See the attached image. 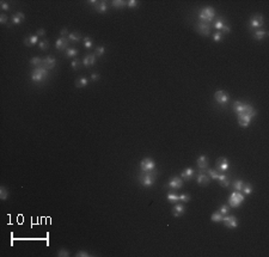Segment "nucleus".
Returning a JSON list of instances; mask_svg holds the SVG:
<instances>
[{
    "label": "nucleus",
    "mask_w": 269,
    "mask_h": 257,
    "mask_svg": "<svg viewBox=\"0 0 269 257\" xmlns=\"http://www.w3.org/2000/svg\"><path fill=\"white\" fill-rule=\"evenodd\" d=\"M158 172L157 170H152V171H141V173L139 175V182L144 185V187H151L154 182H156V177H157Z\"/></svg>",
    "instance_id": "f257e3e1"
},
{
    "label": "nucleus",
    "mask_w": 269,
    "mask_h": 257,
    "mask_svg": "<svg viewBox=\"0 0 269 257\" xmlns=\"http://www.w3.org/2000/svg\"><path fill=\"white\" fill-rule=\"evenodd\" d=\"M215 17V10L211 6H207V7H203L200 12H199V19L201 20V23H211Z\"/></svg>",
    "instance_id": "f03ea898"
},
{
    "label": "nucleus",
    "mask_w": 269,
    "mask_h": 257,
    "mask_svg": "<svg viewBox=\"0 0 269 257\" xmlns=\"http://www.w3.org/2000/svg\"><path fill=\"white\" fill-rule=\"evenodd\" d=\"M49 76V72L47 68H44L43 66H38V67H35L32 73H31V80L34 83H41L43 82L47 77Z\"/></svg>",
    "instance_id": "7ed1b4c3"
},
{
    "label": "nucleus",
    "mask_w": 269,
    "mask_h": 257,
    "mask_svg": "<svg viewBox=\"0 0 269 257\" xmlns=\"http://www.w3.org/2000/svg\"><path fill=\"white\" fill-rule=\"evenodd\" d=\"M233 110L238 115V114H256V110L250 105V104H247V103H242L239 100H236L233 102Z\"/></svg>",
    "instance_id": "20e7f679"
},
{
    "label": "nucleus",
    "mask_w": 269,
    "mask_h": 257,
    "mask_svg": "<svg viewBox=\"0 0 269 257\" xmlns=\"http://www.w3.org/2000/svg\"><path fill=\"white\" fill-rule=\"evenodd\" d=\"M244 200H245L244 194L242 191H237L236 190V191L231 193V195L229 197V206H231L232 208H237V207H239L244 202Z\"/></svg>",
    "instance_id": "39448f33"
},
{
    "label": "nucleus",
    "mask_w": 269,
    "mask_h": 257,
    "mask_svg": "<svg viewBox=\"0 0 269 257\" xmlns=\"http://www.w3.org/2000/svg\"><path fill=\"white\" fill-rule=\"evenodd\" d=\"M214 99H215V102H217L219 105H221V106H226V104L230 102V96H229L225 91H223V90H218V91H215V93H214Z\"/></svg>",
    "instance_id": "423d86ee"
},
{
    "label": "nucleus",
    "mask_w": 269,
    "mask_h": 257,
    "mask_svg": "<svg viewBox=\"0 0 269 257\" xmlns=\"http://www.w3.org/2000/svg\"><path fill=\"white\" fill-rule=\"evenodd\" d=\"M255 116L256 114H238V124L242 128H248Z\"/></svg>",
    "instance_id": "0eeeda50"
},
{
    "label": "nucleus",
    "mask_w": 269,
    "mask_h": 257,
    "mask_svg": "<svg viewBox=\"0 0 269 257\" xmlns=\"http://www.w3.org/2000/svg\"><path fill=\"white\" fill-rule=\"evenodd\" d=\"M140 169L141 171L146 172V171H152L156 169V162L152 160L151 158H145L140 162Z\"/></svg>",
    "instance_id": "6e6552de"
},
{
    "label": "nucleus",
    "mask_w": 269,
    "mask_h": 257,
    "mask_svg": "<svg viewBox=\"0 0 269 257\" xmlns=\"http://www.w3.org/2000/svg\"><path fill=\"white\" fill-rule=\"evenodd\" d=\"M263 24H265L263 17H262L261 14H255V16L250 19V22H249V28H250V29H259V30H260V28H261Z\"/></svg>",
    "instance_id": "1a4fd4ad"
},
{
    "label": "nucleus",
    "mask_w": 269,
    "mask_h": 257,
    "mask_svg": "<svg viewBox=\"0 0 269 257\" xmlns=\"http://www.w3.org/2000/svg\"><path fill=\"white\" fill-rule=\"evenodd\" d=\"M223 221H224L225 226H226L227 229H231V230L237 229V226H238L237 218H236V217H233V215H224Z\"/></svg>",
    "instance_id": "9d476101"
},
{
    "label": "nucleus",
    "mask_w": 269,
    "mask_h": 257,
    "mask_svg": "<svg viewBox=\"0 0 269 257\" xmlns=\"http://www.w3.org/2000/svg\"><path fill=\"white\" fill-rule=\"evenodd\" d=\"M196 31L199 34L203 35V36H209V34H211V26L208 24H206V23H201L200 22V23L196 24Z\"/></svg>",
    "instance_id": "9b49d317"
},
{
    "label": "nucleus",
    "mask_w": 269,
    "mask_h": 257,
    "mask_svg": "<svg viewBox=\"0 0 269 257\" xmlns=\"http://www.w3.org/2000/svg\"><path fill=\"white\" fill-rule=\"evenodd\" d=\"M217 168H218V170H220L221 172L227 171V170H229V168H230L227 158H225V157L219 158V159L217 160Z\"/></svg>",
    "instance_id": "f8f14e48"
},
{
    "label": "nucleus",
    "mask_w": 269,
    "mask_h": 257,
    "mask_svg": "<svg viewBox=\"0 0 269 257\" xmlns=\"http://www.w3.org/2000/svg\"><path fill=\"white\" fill-rule=\"evenodd\" d=\"M55 65H56V60H55V58L54 56H47L46 59H43V62H42V66L44 67V68H47V70H53L54 67H55Z\"/></svg>",
    "instance_id": "ddd939ff"
},
{
    "label": "nucleus",
    "mask_w": 269,
    "mask_h": 257,
    "mask_svg": "<svg viewBox=\"0 0 269 257\" xmlns=\"http://www.w3.org/2000/svg\"><path fill=\"white\" fill-rule=\"evenodd\" d=\"M182 184H183V179H182V178H179V177L174 176V177L169 181L168 187H169V188H171V189H179V188L182 187Z\"/></svg>",
    "instance_id": "4468645a"
},
{
    "label": "nucleus",
    "mask_w": 269,
    "mask_h": 257,
    "mask_svg": "<svg viewBox=\"0 0 269 257\" xmlns=\"http://www.w3.org/2000/svg\"><path fill=\"white\" fill-rule=\"evenodd\" d=\"M209 179H211V178H209L205 172L202 171V170L199 172L197 176H196V182H197L200 185H207V184L209 183Z\"/></svg>",
    "instance_id": "2eb2a0df"
},
{
    "label": "nucleus",
    "mask_w": 269,
    "mask_h": 257,
    "mask_svg": "<svg viewBox=\"0 0 269 257\" xmlns=\"http://www.w3.org/2000/svg\"><path fill=\"white\" fill-rule=\"evenodd\" d=\"M68 47V38L66 37H60L59 40H56L55 42V48L58 50H65Z\"/></svg>",
    "instance_id": "dca6fc26"
},
{
    "label": "nucleus",
    "mask_w": 269,
    "mask_h": 257,
    "mask_svg": "<svg viewBox=\"0 0 269 257\" xmlns=\"http://www.w3.org/2000/svg\"><path fill=\"white\" fill-rule=\"evenodd\" d=\"M197 168L200 169V170H207V168H208V159H207V157L206 156H200L199 158H197Z\"/></svg>",
    "instance_id": "f3484780"
},
{
    "label": "nucleus",
    "mask_w": 269,
    "mask_h": 257,
    "mask_svg": "<svg viewBox=\"0 0 269 257\" xmlns=\"http://www.w3.org/2000/svg\"><path fill=\"white\" fill-rule=\"evenodd\" d=\"M83 65L85 66V67H91V66H93L94 65V62H96V55L94 54H90L88 56H85L84 59H83Z\"/></svg>",
    "instance_id": "a211bd4d"
},
{
    "label": "nucleus",
    "mask_w": 269,
    "mask_h": 257,
    "mask_svg": "<svg viewBox=\"0 0 269 257\" xmlns=\"http://www.w3.org/2000/svg\"><path fill=\"white\" fill-rule=\"evenodd\" d=\"M185 213V208H184V206L183 205H175V207H174V209H172V214H174V217L175 218H179L181 215H183Z\"/></svg>",
    "instance_id": "6ab92c4d"
},
{
    "label": "nucleus",
    "mask_w": 269,
    "mask_h": 257,
    "mask_svg": "<svg viewBox=\"0 0 269 257\" xmlns=\"http://www.w3.org/2000/svg\"><path fill=\"white\" fill-rule=\"evenodd\" d=\"M36 43H38V36H37V35H31V36L24 38V44H25L26 47L35 46Z\"/></svg>",
    "instance_id": "aec40b11"
},
{
    "label": "nucleus",
    "mask_w": 269,
    "mask_h": 257,
    "mask_svg": "<svg viewBox=\"0 0 269 257\" xmlns=\"http://www.w3.org/2000/svg\"><path fill=\"white\" fill-rule=\"evenodd\" d=\"M108 8H109V6H108V4H106L105 1H98V2L96 4V6H94V10H96L97 12H99V13H104V12H106Z\"/></svg>",
    "instance_id": "412c9836"
},
{
    "label": "nucleus",
    "mask_w": 269,
    "mask_h": 257,
    "mask_svg": "<svg viewBox=\"0 0 269 257\" xmlns=\"http://www.w3.org/2000/svg\"><path fill=\"white\" fill-rule=\"evenodd\" d=\"M24 19H25L24 13H22V12H17L16 14L12 16V24L18 25V24H20L22 22H24Z\"/></svg>",
    "instance_id": "4be33fe9"
},
{
    "label": "nucleus",
    "mask_w": 269,
    "mask_h": 257,
    "mask_svg": "<svg viewBox=\"0 0 269 257\" xmlns=\"http://www.w3.org/2000/svg\"><path fill=\"white\" fill-rule=\"evenodd\" d=\"M194 175H195V171L191 168H187L184 171H182L181 177H183L184 181H189V179H191L194 177Z\"/></svg>",
    "instance_id": "5701e85b"
},
{
    "label": "nucleus",
    "mask_w": 269,
    "mask_h": 257,
    "mask_svg": "<svg viewBox=\"0 0 269 257\" xmlns=\"http://www.w3.org/2000/svg\"><path fill=\"white\" fill-rule=\"evenodd\" d=\"M88 84H89V79H88L86 77H80V78H78V79L76 80V83H74L76 87H79V88L88 86Z\"/></svg>",
    "instance_id": "b1692460"
},
{
    "label": "nucleus",
    "mask_w": 269,
    "mask_h": 257,
    "mask_svg": "<svg viewBox=\"0 0 269 257\" xmlns=\"http://www.w3.org/2000/svg\"><path fill=\"white\" fill-rule=\"evenodd\" d=\"M218 179H219V182H220L221 187H224V188H227V187L230 185V179H229V177H227L226 175L219 173V176H218Z\"/></svg>",
    "instance_id": "393cba45"
},
{
    "label": "nucleus",
    "mask_w": 269,
    "mask_h": 257,
    "mask_svg": "<svg viewBox=\"0 0 269 257\" xmlns=\"http://www.w3.org/2000/svg\"><path fill=\"white\" fill-rule=\"evenodd\" d=\"M226 24V20H225V18H223V17H219L218 19H215L214 20V24H213V26L217 29V30H221L223 29V26Z\"/></svg>",
    "instance_id": "a878e982"
},
{
    "label": "nucleus",
    "mask_w": 269,
    "mask_h": 257,
    "mask_svg": "<svg viewBox=\"0 0 269 257\" xmlns=\"http://www.w3.org/2000/svg\"><path fill=\"white\" fill-rule=\"evenodd\" d=\"M267 35H268V34H267V31H265V30H257V31L254 32V37H255V40H257V41H262Z\"/></svg>",
    "instance_id": "bb28decb"
},
{
    "label": "nucleus",
    "mask_w": 269,
    "mask_h": 257,
    "mask_svg": "<svg viewBox=\"0 0 269 257\" xmlns=\"http://www.w3.org/2000/svg\"><path fill=\"white\" fill-rule=\"evenodd\" d=\"M242 193L244 195H251L253 194V185L250 183H244V185L242 188Z\"/></svg>",
    "instance_id": "cd10ccee"
},
{
    "label": "nucleus",
    "mask_w": 269,
    "mask_h": 257,
    "mask_svg": "<svg viewBox=\"0 0 269 257\" xmlns=\"http://www.w3.org/2000/svg\"><path fill=\"white\" fill-rule=\"evenodd\" d=\"M80 40H82V36L79 32H71L68 35V41H71V42H78Z\"/></svg>",
    "instance_id": "c85d7f7f"
},
{
    "label": "nucleus",
    "mask_w": 269,
    "mask_h": 257,
    "mask_svg": "<svg viewBox=\"0 0 269 257\" xmlns=\"http://www.w3.org/2000/svg\"><path fill=\"white\" fill-rule=\"evenodd\" d=\"M223 218H224V215H223V214H220L219 212H215V213H213V214H212L211 220H212V221H214V223H221V221H223Z\"/></svg>",
    "instance_id": "c756f323"
},
{
    "label": "nucleus",
    "mask_w": 269,
    "mask_h": 257,
    "mask_svg": "<svg viewBox=\"0 0 269 257\" xmlns=\"http://www.w3.org/2000/svg\"><path fill=\"white\" fill-rule=\"evenodd\" d=\"M111 5L115 7V8H122L124 6H127V1H123V0H114L111 2Z\"/></svg>",
    "instance_id": "7c9ffc66"
},
{
    "label": "nucleus",
    "mask_w": 269,
    "mask_h": 257,
    "mask_svg": "<svg viewBox=\"0 0 269 257\" xmlns=\"http://www.w3.org/2000/svg\"><path fill=\"white\" fill-rule=\"evenodd\" d=\"M166 199H168L169 202L174 203V202H177V201L179 200V195H177L176 193H169L168 196H166Z\"/></svg>",
    "instance_id": "2f4dec72"
},
{
    "label": "nucleus",
    "mask_w": 269,
    "mask_h": 257,
    "mask_svg": "<svg viewBox=\"0 0 269 257\" xmlns=\"http://www.w3.org/2000/svg\"><path fill=\"white\" fill-rule=\"evenodd\" d=\"M78 55V49L76 48H67L66 49V56L67 58H74Z\"/></svg>",
    "instance_id": "473e14b6"
},
{
    "label": "nucleus",
    "mask_w": 269,
    "mask_h": 257,
    "mask_svg": "<svg viewBox=\"0 0 269 257\" xmlns=\"http://www.w3.org/2000/svg\"><path fill=\"white\" fill-rule=\"evenodd\" d=\"M42 62H43V60H42L41 58H38V56H35V58H32V59L30 60V64H31L32 66H35V67L42 66Z\"/></svg>",
    "instance_id": "72a5a7b5"
},
{
    "label": "nucleus",
    "mask_w": 269,
    "mask_h": 257,
    "mask_svg": "<svg viewBox=\"0 0 269 257\" xmlns=\"http://www.w3.org/2000/svg\"><path fill=\"white\" fill-rule=\"evenodd\" d=\"M233 188L237 190V191H242V188H243V185H244V182L243 181H241V179H236L235 182H233Z\"/></svg>",
    "instance_id": "f704fd0d"
},
{
    "label": "nucleus",
    "mask_w": 269,
    "mask_h": 257,
    "mask_svg": "<svg viewBox=\"0 0 269 257\" xmlns=\"http://www.w3.org/2000/svg\"><path fill=\"white\" fill-rule=\"evenodd\" d=\"M7 196H8V190L5 187H1L0 188V199L4 201V200L7 199Z\"/></svg>",
    "instance_id": "c9c22d12"
},
{
    "label": "nucleus",
    "mask_w": 269,
    "mask_h": 257,
    "mask_svg": "<svg viewBox=\"0 0 269 257\" xmlns=\"http://www.w3.org/2000/svg\"><path fill=\"white\" fill-rule=\"evenodd\" d=\"M218 212H219L220 214H223V215H227L229 212H230V206H227V205H223Z\"/></svg>",
    "instance_id": "e433bc0d"
},
{
    "label": "nucleus",
    "mask_w": 269,
    "mask_h": 257,
    "mask_svg": "<svg viewBox=\"0 0 269 257\" xmlns=\"http://www.w3.org/2000/svg\"><path fill=\"white\" fill-rule=\"evenodd\" d=\"M38 47H40L41 50H47V49L49 48V42H48L47 40H44V41H40Z\"/></svg>",
    "instance_id": "4c0bfd02"
},
{
    "label": "nucleus",
    "mask_w": 269,
    "mask_h": 257,
    "mask_svg": "<svg viewBox=\"0 0 269 257\" xmlns=\"http://www.w3.org/2000/svg\"><path fill=\"white\" fill-rule=\"evenodd\" d=\"M104 53H105V48H104L103 46H99V47H97V48H96L94 55H96L97 58H99V56H102Z\"/></svg>",
    "instance_id": "58836bf2"
},
{
    "label": "nucleus",
    "mask_w": 269,
    "mask_h": 257,
    "mask_svg": "<svg viewBox=\"0 0 269 257\" xmlns=\"http://www.w3.org/2000/svg\"><path fill=\"white\" fill-rule=\"evenodd\" d=\"M213 40H214L215 42H221V41L224 40V35H223L220 31H217V32L213 35Z\"/></svg>",
    "instance_id": "ea45409f"
},
{
    "label": "nucleus",
    "mask_w": 269,
    "mask_h": 257,
    "mask_svg": "<svg viewBox=\"0 0 269 257\" xmlns=\"http://www.w3.org/2000/svg\"><path fill=\"white\" fill-rule=\"evenodd\" d=\"M71 66H72V68L74 70V71H77V70H79L80 68V66H82V62L79 61V60H77V59H74L72 62H71Z\"/></svg>",
    "instance_id": "a19ab883"
},
{
    "label": "nucleus",
    "mask_w": 269,
    "mask_h": 257,
    "mask_svg": "<svg viewBox=\"0 0 269 257\" xmlns=\"http://www.w3.org/2000/svg\"><path fill=\"white\" fill-rule=\"evenodd\" d=\"M138 5H139V2L136 0H129V1H127V7H129V8H136Z\"/></svg>",
    "instance_id": "79ce46f5"
},
{
    "label": "nucleus",
    "mask_w": 269,
    "mask_h": 257,
    "mask_svg": "<svg viewBox=\"0 0 269 257\" xmlns=\"http://www.w3.org/2000/svg\"><path fill=\"white\" fill-rule=\"evenodd\" d=\"M58 256L59 257H68L70 256V251L66 250V249H60L58 251Z\"/></svg>",
    "instance_id": "37998d69"
},
{
    "label": "nucleus",
    "mask_w": 269,
    "mask_h": 257,
    "mask_svg": "<svg viewBox=\"0 0 269 257\" xmlns=\"http://www.w3.org/2000/svg\"><path fill=\"white\" fill-rule=\"evenodd\" d=\"M92 44H93V42H92V40H91L90 37H85V38H84V47H85V48L90 49V48L92 47Z\"/></svg>",
    "instance_id": "c03bdc74"
},
{
    "label": "nucleus",
    "mask_w": 269,
    "mask_h": 257,
    "mask_svg": "<svg viewBox=\"0 0 269 257\" xmlns=\"http://www.w3.org/2000/svg\"><path fill=\"white\" fill-rule=\"evenodd\" d=\"M208 175H209V178H212V179H218V176H219V173L217 170H208Z\"/></svg>",
    "instance_id": "a18cd8bd"
},
{
    "label": "nucleus",
    "mask_w": 269,
    "mask_h": 257,
    "mask_svg": "<svg viewBox=\"0 0 269 257\" xmlns=\"http://www.w3.org/2000/svg\"><path fill=\"white\" fill-rule=\"evenodd\" d=\"M179 200L183 202H189L190 201V195L189 194H182L179 195Z\"/></svg>",
    "instance_id": "49530a36"
},
{
    "label": "nucleus",
    "mask_w": 269,
    "mask_h": 257,
    "mask_svg": "<svg viewBox=\"0 0 269 257\" xmlns=\"http://www.w3.org/2000/svg\"><path fill=\"white\" fill-rule=\"evenodd\" d=\"M91 256V254H89L88 251H78L77 254H76V257H89Z\"/></svg>",
    "instance_id": "de8ad7c7"
},
{
    "label": "nucleus",
    "mask_w": 269,
    "mask_h": 257,
    "mask_svg": "<svg viewBox=\"0 0 269 257\" xmlns=\"http://www.w3.org/2000/svg\"><path fill=\"white\" fill-rule=\"evenodd\" d=\"M0 7H1V10H4V11H8V10H10V5H8L7 2H5V1H1Z\"/></svg>",
    "instance_id": "09e8293b"
},
{
    "label": "nucleus",
    "mask_w": 269,
    "mask_h": 257,
    "mask_svg": "<svg viewBox=\"0 0 269 257\" xmlns=\"http://www.w3.org/2000/svg\"><path fill=\"white\" fill-rule=\"evenodd\" d=\"M221 31H223V32H224V34H229V32H230V31H231V28H230V26H229V25H226V24H225V25H224V26H223V29H221Z\"/></svg>",
    "instance_id": "8fccbe9b"
},
{
    "label": "nucleus",
    "mask_w": 269,
    "mask_h": 257,
    "mask_svg": "<svg viewBox=\"0 0 269 257\" xmlns=\"http://www.w3.org/2000/svg\"><path fill=\"white\" fill-rule=\"evenodd\" d=\"M6 22H7V17H6V14H1V16H0V23H1V24H6Z\"/></svg>",
    "instance_id": "3c124183"
},
{
    "label": "nucleus",
    "mask_w": 269,
    "mask_h": 257,
    "mask_svg": "<svg viewBox=\"0 0 269 257\" xmlns=\"http://www.w3.org/2000/svg\"><path fill=\"white\" fill-rule=\"evenodd\" d=\"M36 35H37V36H44V35H46V30H44V29H38V30L36 31Z\"/></svg>",
    "instance_id": "603ef678"
},
{
    "label": "nucleus",
    "mask_w": 269,
    "mask_h": 257,
    "mask_svg": "<svg viewBox=\"0 0 269 257\" xmlns=\"http://www.w3.org/2000/svg\"><path fill=\"white\" fill-rule=\"evenodd\" d=\"M91 80H92V82H97V80H99V74H96V73L91 74Z\"/></svg>",
    "instance_id": "864d4df0"
},
{
    "label": "nucleus",
    "mask_w": 269,
    "mask_h": 257,
    "mask_svg": "<svg viewBox=\"0 0 269 257\" xmlns=\"http://www.w3.org/2000/svg\"><path fill=\"white\" fill-rule=\"evenodd\" d=\"M67 34H68V30H67L66 28H64V29L61 30V35H62V37H64V36H66Z\"/></svg>",
    "instance_id": "5fc2aeb1"
}]
</instances>
